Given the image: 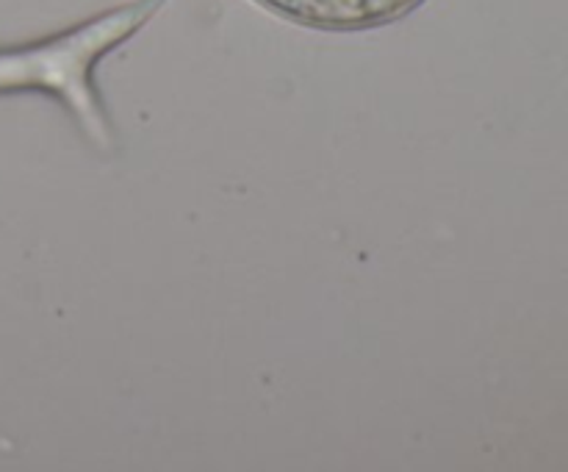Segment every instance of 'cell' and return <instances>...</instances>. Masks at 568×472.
<instances>
[{"mask_svg":"<svg viewBox=\"0 0 568 472\" xmlns=\"http://www.w3.org/2000/svg\"><path fill=\"white\" fill-rule=\"evenodd\" d=\"M253 3L311 31L358 33L405 20L427 0H253Z\"/></svg>","mask_w":568,"mask_h":472,"instance_id":"obj_1","label":"cell"}]
</instances>
